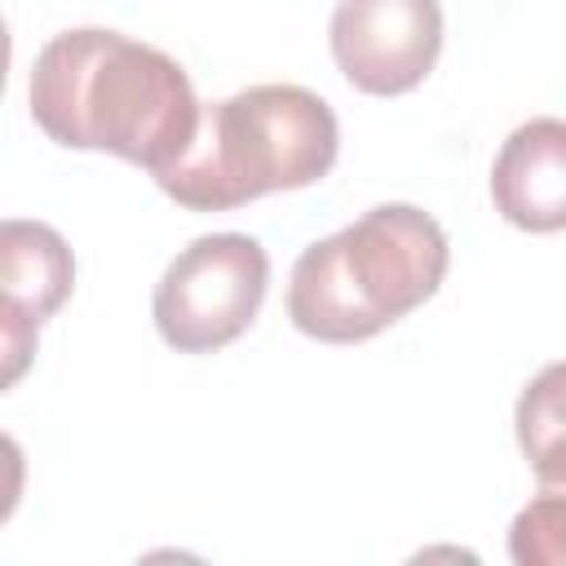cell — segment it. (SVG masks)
I'll use <instances>...</instances> for the list:
<instances>
[{"instance_id":"7a4b0ae2","label":"cell","mask_w":566,"mask_h":566,"mask_svg":"<svg viewBox=\"0 0 566 566\" xmlns=\"http://www.w3.org/2000/svg\"><path fill=\"white\" fill-rule=\"evenodd\" d=\"M451 265L442 226L416 203H376L354 226L310 243L287 283L296 332L354 345L424 305Z\"/></svg>"},{"instance_id":"8992f818","label":"cell","mask_w":566,"mask_h":566,"mask_svg":"<svg viewBox=\"0 0 566 566\" xmlns=\"http://www.w3.org/2000/svg\"><path fill=\"white\" fill-rule=\"evenodd\" d=\"M75 287V256L44 221L9 217L0 226V340L4 385H13L35 354L40 323L53 318Z\"/></svg>"},{"instance_id":"3957f363","label":"cell","mask_w":566,"mask_h":566,"mask_svg":"<svg viewBox=\"0 0 566 566\" xmlns=\"http://www.w3.org/2000/svg\"><path fill=\"white\" fill-rule=\"evenodd\" d=\"M340 124L301 84H252L208 102L190 150L155 181L190 212H230L274 190H301L332 172Z\"/></svg>"},{"instance_id":"52a82bcc","label":"cell","mask_w":566,"mask_h":566,"mask_svg":"<svg viewBox=\"0 0 566 566\" xmlns=\"http://www.w3.org/2000/svg\"><path fill=\"white\" fill-rule=\"evenodd\" d=\"M495 212L531 234L566 230V119L517 124L491 164Z\"/></svg>"},{"instance_id":"9c48e42d","label":"cell","mask_w":566,"mask_h":566,"mask_svg":"<svg viewBox=\"0 0 566 566\" xmlns=\"http://www.w3.org/2000/svg\"><path fill=\"white\" fill-rule=\"evenodd\" d=\"M513 424H517V447H522L526 464L566 442V358L562 363H548L522 389Z\"/></svg>"},{"instance_id":"ba28073f","label":"cell","mask_w":566,"mask_h":566,"mask_svg":"<svg viewBox=\"0 0 566 566\" xmlns=\"http://www.w3.org/2000/svg\"><path fill=\"white\" fill-rule=\"evenodd\" d=\"M539 491L509 526V557L517 566H566V442L531 460Z\"/></svg>"},{"instance_id":"277c9868","label":"cell","mask_w":566,"mask_h":566,"mask_svg":"<svg viewBox=\"0 0 566 566\" xmlns=\"http://www.w3.org/2000/svg\"><path fill=\"white\" fill-rule=\"evenodd\" d=\"M270 287V256L252 234L190 239L155 283V327L177 354H212L239 340Z\"/></svg>"},{"instance_id":"6da1fadb","label":"cell","mask_w":566,"mask_h":566,"mask_svg":"<svg viewBox=\"0 0 566 566\" xmlns=\"http://www.w3.org/2000/svg\"><path fill=\"white\" fill-rule=\"evenodd\" d=\"M27 97L49 142L119 155L150 177L190 150L203 115L181 62L106 27L53 35L35 53Z\"/></svg>"},{"instance_id":"5b68a950","label":"cell","mask_w":566,"mask_h":566,"mask_svg":"<svg viewBox=\"0 0 566 566\" xmlns=\"http://www.w3.org/2000/svg\"><path fill=\"white\" fill-rule=\"evenodd\" d=\"M332 57L340 75L371 97H398L424 84L442 53L438 0H336Z\"/></svg>"}]
</instances>
